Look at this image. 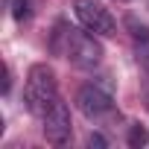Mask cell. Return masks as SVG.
<instances>
[{"label":"cell","mask_w":149,"mask_h":149,"mask_svg":"<svg viewBox=\"0 0 149 149\" xmlns=\"http://www.w3.org/2000/svg\"><path fill=\"white\" fill-rule=\"evenodd\" d=\"M53 47L61 50V56L79 70H91V67H97L102 61V47L94 38V32H88V29H76V26L58 24Z\"/></svg>","instance_id":"obj_1"},{"label":"cell","mask_w":149,"mask_h":149,"mask_svg":"<svg viewBox=\"0 0 149 149\" xmlns=\"http://www.w3.org/2000/svg\"><path fill=\"white\" fill-rule=\"evenodd\" d=\"M58 82L56 73L47 64H32L26 73V88H24V102L29 108V114H35L38 120L58 102Z\"/></svg>","instance_id":"obj_2"},{"label":"cell","mask_w":149,"mask_h":149,"mask_svg":"<svg viewBox=\"0 0 149 149\" xmlns=\"http://www.w3.org/2000/svg\"><path fill=\"white\" fill-rule=\"evenodd\" d=\"M73 12H76V21L94 35H105L108 38V35L117 32V21L97 0H73Z\"/></svg>","instance_id":"obj_3"},{"label":"cell","mask_w":149,"mask_h":149,"mask_svg":"<svg viewBox=\"0 0 149 149\" xmlns=\"http://www.w3.org/2000/svg\"><path fill=\"white\" fill-rule=\"evenodd\" d=\"M76 105L88 120H102L105 114H111L114 100H111L108 88H102L100 82H88V85H82L76 91Z\"/></svg>","instance_id":"obj_4"},{"label":"cell","mask_w":149,"mask_h":149,"mask_svg":"<svg viewBox=\"0 0 149 149\" xmlns=\"http://www.w3.org/2000/svg\"><path fill=\"white\" fill-rule=\"evenodd\" d=\"M41 129H44V137H47L50 143H56V146L67 143V137H70V132H73V123H70V108H67L64 100H58V102L41 117Z\"/></svg>","instance_id":"obj_5"},{"label":"cell","mask_w":149,"mask_h":149,"mask_svg":"<svg viewBox=\"0 0 149 149\" xmlns=\"http://www.w3.org/2000/svg\"><path fill=\"white\" fill-rule=\"evenodd\" d=\"M129 29H132V38H134V56H137V64L149 73V26H137L132 18H129Z\"/></svg>","instance_id":"obj_6"},{"label":"cell","mask_w":149,"mask_h":149,"mask_svg":"<svg viewBox=\"0 0 149 149\" xmlns=\"http://www.w3.org/2000/svg\"><path fill=\"white\" fill-rule=\"evenodd\" d=\"M12 18L18 21V24H24V21H29V15H32V0H12Z\"/></svg>","instance_id":"obj_7"},{"label":"cell","mask_w":149,"mask_h":149,"mask_svg":"<svg viewBox=\"0 0 149 149\" xmlns=\"http://www.w3.org/2000/svg\"><path fill=\"white\" fill-rule=\"evenodd\" d=\"M146 143H149V132H146L140 123H134V126L129 129V146L137 149V146H146Z\"/></svg>","instance_id":"obj_8"},{"label":"cell","mask_w":149,"mask_h":149,"mask_svg":"<svg viewBox=\"0 0 149 149\" xmlns=\"http://www.w3.org/2000/svg\"><path fill=\"white\" fill-rule=\"evenodd\" d=\"M88 146H105V140H102L100 134H91V137H88Z\"/></svg>","instance_id":"obj_9"},{"label":"cell","mask_w":149,"mask_h":149,"mask_svg":"<svg viewBox=\"0 0 149 149\" xmlns=\"http://www.w3.org/2000/svg\"><path fill=\"white\" fill-rule=\"evenodd\" d=\"M143 100H146V108H149V73H146V79H143Z\"/></svg>","instance_id":"obj_10"}]
</instances>
